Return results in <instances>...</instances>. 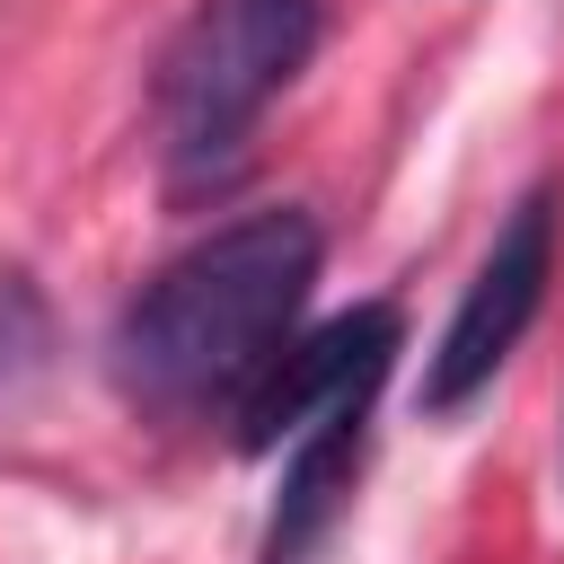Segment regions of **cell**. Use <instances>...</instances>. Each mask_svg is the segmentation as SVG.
Segmentation results:
<instances>
[{
    "label": "cell",
    "instance_id": "6da1fadb",
    "mask_svg": "<svg viewBox=\"0 0 564 564\" xmlns=\"http://www.w3.org/2000/svg\"><path fill=\"white\" fill-rule=\"evenodd\" d=\"M317 220L308 212H247L212 238H194L176 264H159L132 308L115 317V379L123 397L159 414H203L238 405L264 361L291 344L308 282H317Z\"/></svg>",
    "mask_w": 564,
    "mask_h": 564
},
{
    "label": "cell",
    "instance_id": "5b68a950",
    "mask_svg": "<svg viewBox=\"0 0 564 564\" xmlns=\"http://www.w3.org/2000/svg\"><path fill=\"white\" fill-rule=\"evenodd\" d=\"M361 414H370V405H335V414H317L300 441H282L291 467H282V511H273L264 564H300V546H308V538L335 520V502L352 494V467H361Z\"/></svg>",
    "mask_w": 564,
    "mask_h": 564
},
{
    "label": "cell",
    "instance_id": "7a4b0ae2",
    "mask_svg": "<svg viewBox=\"0 0 564 564\" xmlns=\"http://www.w3.org/2000/svg\"><path fill=\"white\" fill-rule=\"evenodd\" d=\"M326 35V0H194L159 62V132L185 185L220 176L256 115L308 70Z\"/></svg>",
    "mask_w": 564,
    "mask_h": 564
},
{
    "label": "cell",
    "instance_id": "277c9868",
    "mask_svg": "<svg viewBox=\"0 0 564 564\" xmlns=\"http://www.w3.org/2000/svg\"><path fill=\"white\" fill-rule=\"evenodd\" d=\"M397 344H405V317H397L388 300H361V308L291 335V344L264 361V379L238 397V449H282V441H300L317 414L370 405V388L388 379Z\"/></svg>",
    "mask_w": 564,
    "mask_h": 564
},
{
    "label": "cell",
    "instance_id": "8992f818",
    "mask_svg": "<svg viewBox=\"0 0 564 564\" xmlns=\"http://www.w3.org/2000/svg\"><path fill=\"white\" fill-rule=\"evenodd\" d=\"M44 352H53V317H44V291H35L18 264H0V388L35 379V370H44Z\"/></svg>",
    "mask_w": 564,
    "mask_h": 564
},
{
    "label": "cell",
    "instance_id": "3957f363",
    "mask_svg": "<svg viewBox=\"0 0 564 564\" xmlns=\"http://www.w3.org/2000/svg\"><path fill=\"white\" fill-rule=\"evenodd\" d=\"M546 273H555V194H520V212L494 229L476 282L458 291V308L423 361V414H458L467 397L494 388V370L520 352V335L546 300Z\"/></svg>",
    "mask_w": 564,
    "mask_h": 564
}]
</instances>
